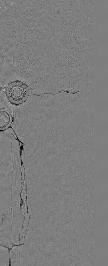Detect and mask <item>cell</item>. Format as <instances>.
Wrapping results in <instances>:
<instances>
[{"mask_svg": "<svg viewBox=\"0 0 108 266\" xmlns=\"http://www.w3.org/2000/svg\"><path fill=\"white\" fill-rule=\"evenodd\" d=\"M29 93L27 85L19 81L10 83L6 91V97L11 103L18 105L24 102L28 99Z\"/></svg>", "mask_w": 108, "mask_h": 266, "instance_id": "6da1fadb", "label": "cell"}, {"mask_svg": "<svg viewBox=\"0 0 108 266\" xmlns=\"http://www.w3.org/2000/svg\"><path fill=\"white\" fill-rule=\"evenodd\" d=\"M0 128L1 130L4 129L9 125L11 121L10 115L6 110L2 108L0 110Z\"/></svg>", "mask_w": 108, "mask_h": 266, "instance_id": "7a4b0ae2", "label": "cell"}]
</instances>
